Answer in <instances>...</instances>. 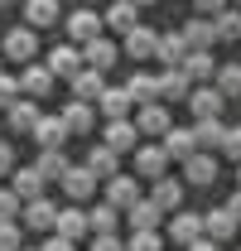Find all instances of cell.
<instances>
[{
    "label": "cell",
    "instance_id": "cell-3",
    "mask_svg": "<svg viewBox=\"0 0 241 251\" xmlns=\"http://www.w3.org/2000/svg\"><path fill=\"white\" fill-rule=\"evenodd\" d=\"M188 111H193L198 121H212V116L227 111V97L217 92V87H193V92H188Z\"/></svg>",
    "mask_w": 241,
    "mask_h": 251
},
{
    "label": "cell",
    "instance_id": "cell-18",
    "mask_svg": "<svg viewBox=\"0 0 241 251\" xmlns=\"http://www.w3.org/2000/svg\"><path fill=\"white\" fill-rule=\"evenodd\" d=\"M179 34H183V44L198 49V53H212V44H217V29H212V20H203V15H193Z\"/></svg>",
    "mask_w": 241,
    "mask_h": 251
},
{
    "label": "cell",
    "instance_id": "cell-31",
    "mask_svg": "<svg viewBox=\"0 0 241 251\" xmlns=\"http://www.w3.org/2000/svg\"><path fill=\"white\" fill-rule=\"evenodd\" d=\"M53 82H58V77H53L48 68H24V73H20V92L24 97H48Z\"/></svg>",
    "mask_w": 241,
    "mask_h": 251
},
{
    "label": "cell",
    "instance_id": "cell-29",
    "mask_svg": "<svg viewBox=\"0 0 241 251\" xmlns=\"http://www.w3.org/2000/svg\"><path fill=\"white\" fill-rule=\"evenodd\" d=\"M154 44H159V29H145V25H135V29L125 34V53L140 63V58H154Z\"/></svg>",
    "mask_w": 241,
    "mask_h": 251
},
{
    "label": "cell",
    "instance_id": "cell-26",
    "mask_svg": "<svg viewBox=\"0 0 241 251\" xmlns=\"http://www.w3.org/2000/svg\"><path fill=\"white\" fill-rule=\"evenodd\" d=\"M164 155L169 159H193L198 155V140H193V130H179V126H169V130H164Z\"/></svg>",
    "mask_w": 241,
    "mask_h": 251
},
{
    "label": "cell",
    "instance_id": "cell-36",
    "mask_svg": "<svg viewBox=\"0 0 241 251\" xmlns=\"http://www.w3.org/2000/svg\"><path fill=\"white\" fill-rule=\"evenodd\" d=\"M135 15H140V10H135L130 0H116V5H111V10L101 15V25H106V29H120V34H130V29H135Z\"/></svg>",
    "mask_w": 241,
    "mask_h": 251
},
{
    "label": "cell",
    "instance_id": "cell-45",
    "mask_svg": "<svg viewBox=\"0 0 241 251\" xmlns=\"http://www.w3.org/2000/svg\"><path fill=\"white\" fill-rule=\"evenodd\" d=\"M92 251H125V242H120L116 232L111 237H92Z\"/></svg>",
    "mask_w": 241,
    "mask_h": 251
},
{
    "label": "cell",
    "instance_id": "cell-41",
    "mask_svg": "<svg viewBox=\"0 0 241 251\" xmlns=\"http://www.w3.org/2000/svg\"><path fill=\"white\" fill-rule=\"evenodd\" d=\"M20 213H24V203L15 198V188H0V222H20Z\"/></svg>",
    "mask_w": 241,
    "mask_h": 251
},
{
    "label": "cell",
    "instance_id": "cell-6",
    "mask_svg": "<svg viewBox=\"0 0 241 251\" xmlns=\"http://www.w3.org/2000/svg\"><path fill=\"white\" fill-rule=\"evenodd\" d=\"M101 145H111L116 155L135 150V145H140V130H135V121H130V116H125V121H106V130H101Z\"/></svg>",
    "mask_w": 241,
    "mask_h": 251
},
{
    "label": "cell",
    "instance_id": "cell-39",
    "mask_svg": "<svg viewBox=\"0 0 241 251\" xmlns=\"http://www.w3.org/2000/svg\"><path fill=\"white\" fill-rule=\"evenodd\" d=\"M212 29H217V39H241V10H222V15H212Z\"/></svg>",
    "mask_w": 241,
    "mask_h": 251
},
{
    "label": "cell",
    "instance_id": "cell-44",
    "mask_svg": "<svg viewBox=\"0 0 241 251\" xmlns=\"http://www.w3.org/2000/svg\"><path fill=\"white\" fill-rule=\"evenodd\" d=\"M222 155L241 164V126H227V135H222Z\"/></svg>",
    "mask_w": 241,
    "mask_h": 251
},
{
    "label": "cell",
    "instance_id": "cell-9",
    "mask_svg": "<svg viewBox=\"0 0 241 251\" xmlns=\"http://www.w3.org/2000/svg\"><path fill=\"white\" fill-rule=\"evenodd\" d=\"M101 29H106V25H101L96 10H72V15H68V39H72V44H87V39H96Z\"/></svg>",
    "mask_w": 241,
    "mask_h": 251
},
{
    "label": "cell",
    "instance_id": "cell-19",
    "mask_svg": "<svg viewBox=\"0 0 241 251\" xmlns=\"http://www.w3.org/2000/svg\"><path fill=\"white\" fill-rule=\"evenodd\" d=\"M68 82H72V97H77V101H96L101 87H106V73H96V68H77Z\"/></svg>",
    "mask_w": 241,
    "mask_h": 251
},
{
    "label": "cell",
    "instance_id": "cell-46",
    "mask_svg": "<svg viewBox=\"0 0 241 251\" xmlns=\"http://www.w3.org/2000/svg\"><path fill=\"white\" fill-rule=\"evenodd\" d=\"M193 5H198V15H203V20H212V15H222V10H227V0H193Z\"/></svg>",
    "mask_w": 241,
    "mask_h": 251
},
{
    "label": "cell",
    "instance_id": "cell-2",
    "mask_svg": "<svg viewBox=\"0 0 241 251\" xmlns=\"http://www.w3.org/2000/svg\"><path fill=\"white\" fill-rule=\"evenodd\" d=\"M198 237H203V213H183V208H179V213L169 218V242L188 251Z\"/></svg>",
    "mask_w": 241,
    "mask_h": 251
},
{
    "label": "cell",
    "instance_id": "cell-47",
    "mask_svg": "<svg viewBox=\"0 0 241 251\" xmlns=\"http://www.w3.org/2000/svg\"><path fill=\"white\" fill-rule=\"evenodd\" d=\"M39 251H77V247H72L68 237H58V232H48V242H44Z\"/></svg>",
    "mask_w": 241,
    "mask_h": 251
},
{
    "label": "cell",
    "instance_id": "cell-4",
    "mask_svg": "<svg viewBox=\"0 0 241 251\" xmlns=\"http://www.w3.org/2000/svg\"><path fill=\"white\" fill-rule=\"evenodd\" d=\"M116 58H120V49L106 39V34H96V39H87V44H82V68H96V73H106Z\"/></svg>",
    "mask_w": 241,
    "mask_h": 251
},
{
    "label": "cell",
    "instance_id": "cell-48",
    "mask_svg": "<svg viewBox=\"0 0 241 251\" xmlns=\"http://www.w3.org/2000/svg\"><path fill=\"white\" fill-rule=\"evenodd\" d=\"M10 169H15V145L0 140V174H10Z\"/></svg>",
    "mask_w": 241,
    "mask_h": 251
},
{
    "label": "cell",
    "instance_id": "cell-33",
    "mask_svg": "<svg viewBox=\"0 0 241 251\" xmlns=\"http://www.w3.org/2000/svg\"><path fill=\"white\" fill-rule=\"evenodd\" d=\"M116 159H120V155L111 150V145H92V150H87V169L101 179V184H106V179L116 174Z\"/></svg>",
    "mask_w": 241,
    "mask_h": 251
},
{
    "label": "cell",
    "instance_id": "cell-23",
    "mask_svg": "<svg viewBox=\"0 0 241 251\" xmlns=\"http://www.w3.org/2000/svg\"><path fill=\"white\" fill-rule=\"evenodd\" d=\"M150 203L159 208V213H179V208H183V184H179V179H154Z\"/></svg>",
    "mask_w": 241,
    "mask_h": 251
},
{
    "label": "cell",
    "instance_id": "cell-22",
    "mask_svg": "<svg viewBox=\"0 0 241 251\" xmlns=\"http://www.w3.org/2000/svg\"><path fill=\"white\" fill-rule=\"evenodd\" d=\"M82 68V49L77 44H53V53H48V73L53 77H72Z\"/></svg>",
    "mask_w": 241,
    "mask_h": 251
},
{
    "label": "cell",
    "instance_id": "cell-12",
    "mask_svg": "<svg viewBox=\"0 0 241 251\" xmlns=\"http://www.w3.org/2000/svg\"><path fill=\"white\" fill-rule=\"evenodd\" d=\"M183 179H188V184H198V188L217 184V155H208V150H198L193 159H183Z\"/></svg>",
    "mask_w": 241,
    "mask_h": 251
},
{
    "label": "cell",
    "instance_id": "cell-49",
    "mask_svg": "<svg viewBox=\"0 0 241 251\" xmlns=\"http://www.w3.org/2000/svg\"><path fill=\"white\" fill-rule=\"evenodd\" d=\"M227 213H232V218L241 222V188H237V193H232V198H227Z\"/></svg>",
    "mask_w": 241,
    "mask_h": 251
},
{
    "label": "cell",
    "instance_id": "cell-52",
    "mask_svg": "<svg viewBox=\"0 0 241 251\" xmlns=\"http://www.w3.org/2000/svg\"><path fill=\"white\" fill-rule=\"evenodd\" d=\"M227 5H232V10H241V0H227Z\"/></svg>",
    "mask_w": 241,
    "mask_h": 251
},
{
    "label": "cell",
    "instance_id": "cell-10",
    "mask_svg": "<svg viewBox=\"0 0 241 251\" xmlns=\"http://www.w3.org/2000/svg\"><path fill=\"white\" fill-rule=\"evenodd\" d=\"M188 92H193V82H188L183 68H164V73H159V101H164V106H169V101H188Z\"/></svg>",
    "mask_w": 241,
    "mask_h": 251
},
{
    "label": "cell",
    "instance_id": "cell-24",
    "mask_svg": "<svg viewBox=\"0 0 241 251\" xmlns=\"http://www.w3.org/2000/svg\"><path fill=\"white\" fill-rule=\"evenodd\" d=\"M125 222H130V232H159L164 213L154 208L150 198H140V203H130V208H125Z\"/></svg>",
    "mask_w": 241,
    "mask_h": 251
},
{
    "label": "cell",
    "instance_id": "cell-27",
    "mask_svg": "<svg viewBox=\"0 0 241 251\" xmlns=\"http://www.w3.org/2000/svg\"><path fill=\"white\" fill-rule=\"evenodd\" d=\"M5 116H10V130H15V135H29L34 126H39V116H44V111L34 106V97H20V101L5 111Z\"/></svg>",
    "mask_w": 241,
    "mask_h": 251
},
{
    "label": "cell",
    "instance_id": "cell-53",
    "mask_svg": "<svg viewBox=\"0 0 241 251\" xmlns=\"http://www.w3.org/2000/svg\"><path fill=\"white\" fill-rule=\"evenodd\" d=\"M237 184H241V164H237Z\"/></svg>",
    "mask_w": 241,
    "mask_h": 251
},
{
    "label": "cell",
    "instance_id": "cell-14",
    "mask_svg": "<svg viewBox=\"0 0 241 251\" xmlns=\"http://www.w3.org/2000/svg\"><path fill=\"white\" fill-rule=\"evenodd\" d=\"M53 232H58V237H68V242L77 247V242L92 232V227H87V213H82L77 203H72V208H58V222H53Z\"/></svg>",
    "mask_w": 241,
    "mask_h": 251
},
{
    "label": "cell",
    "instance_id": "cell-20",
    "mask_svg": "<svg viewBox=\"0 0 241 251\" xmlns=\"http://www.w3.org/2000/svg\"><path fill=\"white\" fill-rule=\"evenodd\" d=\"M29 135L39 140V150H63V140H68V126H63V116H39V126H34Z\"/></svg>",
    "mask_w": 241,
    "mask_h": 251
},
{
    "label": "cell",
    "instance_id": "cell-54",
    "mask_svg": "<svg viewBox=\"0 0 241 251\" xmlns=\"http://www.w3.org/2000/svg\"><path fill=\"white\" fill-rule=\"evenodd\" d=\"M0 5H15V0H0Z\"/></svg>",
    "mask_w": 241,
    "mask_h": 251
},
{
    "label": "cell",
    "instance_id": "cell-16",
    "mask_svg": "<svg viewBox=\"0 0 241 251\" xmlns=\"http://www.w3.org/2000/svg\"><path fill=\"white\" fill-rule=\"evenodd\" d=\"M34 49H39V34L24 25V29H5V58H15V63H29L34 58Z\"/></svg>",
    "mask_w": 241,
    "mask_h": 251
},
{
    "label": "cell",
    "instance_id": "cell-38",
    "mask_svg": "<svg viewBox=\"0 0 241 251\" xmlns=\"http://www.w3.org/2000/svg\"><path fill=\"white\" fill-rule=\"evenodd\" d=\"M212 87L227 97V101L241 97V63H217V82H212Z\"/></svg>",
    "mask_w": 241,
    "mask_h": 251
},
{
    "label": "cell",
    "instance_id": "cell-40",
    "mask_svg": "<svg viewBox=\"0 0 241 251\" xmlns=\"http://www.w3.org/2000/svg\"><path fill=\"white\" fill-rule=\"evenodd\" d=\"M125 251H164V237L159 232H130Z\"/></svg>",
    "mask_w": 241,
    "mask_h": 251
},
{
    "label": "cell",
    "instance_id": "cell-11",
    "mask_svg": "<svg viewBox=\"0 0 241 251\" xmlns=\"http://www.w3.org/2000/svg\"><path fill=\"white\" fill-rule=\"evenodd\" d=\"M92 106H101V116H106V121H125L135 101H130V92H125V87H101V97H96Z\"/></svg>",
    "mask_w": 241,
    "mask_h": 251
},
{
    "label": "cell",
    "instance_id": "cell-34",
    "mask_svg": "<svg viewBox=\"0 0 241 251\" xmlns=\"http://www.w3.org/2000/svg\"><path fill=\"white\" fill-rule=\"evenodd\" d=\"M222 135H227V126H222V116H212V121H198L193 126V140H198V150H222Z\"/></svg>",
    "mask_w": 241,
    "mask_h": 251
},
{
    "label": "cell",
    "instance_id": "cell-32",
    "mask_svg": "<svg viewBox=\"0 0 241 251\" xmlns=\"http://www.w3.org/2000/svg\"><path fill=\"white\" fill-rule=\"evenodd\" d=\"M183 73H188V82H203V87H208L212 77H217V63H212V53H198V49H188V58H183Z\"/></svg>",
    "mask_w": 241,
    "mask_h": 251
},
{
    "label": "cell",
    "instance_id": "cell-1",
    "mask_svg": "<svg viewBox=\"0 0 241 251\" xmlns=\"http://www.w3.org/2000/svg\"><path fill=\"white\" fill-rule=\"evenodd\" d=\"M58 184H63V193H68L72 203H87L92 193H96V184H101V179L92 174L87 164H68V174H63Z\"/></svg>",
    "mask_w": 241,
    "mask_h": 251
},
{
    "label": "cell",
    "instance_id": "cell-35",
    "mask_svg": "<svg viewBox=\"0 0 241 251\" xmlns=\"http://www.w3.org/2000/svg\"><path fill=\"white\" fill-rule=\"evenodd\" d=\"M87 227H92V237H111V232L120 227V213L111 208V203H96V208L87 213Z\"/></svg>",
    "mask_w": 241,
    "mask_h": 251
},
{
    "label": "cell",
    "instance_id": "cell-28",
    "mask_svg": "<svg viewBox=\"0 0 241 251\" xmlns=\"http://www.w3.org/2000/svg\"><path fill=\"white\" fill-rule=\"evenodd\" d=\"M125 92H130L135 106H150V101H159V77H154V73H130Z\"/></svg>",
    "mask_w": 241,
    "mask_h": 251
},
{
    "label": "cell",
    "instance_id": "cell-50",
    "mask_svg": "<svg viewBox=\"0 0 241 251\" xmlns=\"http://www.w3.org/2000/svg\"><path fill=\"white\" fill-rule=\"evenodd\" d=\"M188 251H222V247H217V242H208V237H198V242H193Z\"/></svg>",
    "mask_w": 241,
    "mask_h": 251
},
{
    "label": "cell",
    "instance_id": "cell-5",
    "mask_svg": "<svg viewBox=\"0 0 241 251\" xmlns=\"http://www.w3.org/2000/svg\"><path fill=\"white\" fill-rule=\"evenodd\" d=\"M58 116H63V126H68V135H92V126H96V106L72 97V101L63 106Z\"/></svg>",
    "mask_w": 241,
    "mask_h": 251
},
{
    "label": "cell",
    "instance_id": "cell-15",
    "mask_svg": "<svg viewBox=\"0 0 241 251\" xmlns=\"http://www.w3.org/2000/svg\"><path fill=\"white\" fill-rule=\"evenodd\" d=\"M164 169H169L164 145H135V174H145V179H164Z\"/></svg>",
    "mask_w": 241,
    "mask_h": 251
},
{
    "label": "cell",
    "instance_id": "cell-8",
    "mask_svg": "<svg viewBox=\"0 0 241 251\" xmlns=\"http://www.w3.org/2000/svg\"><path fill=\"white\" fill-rule=\"evenodd\" d=\"M106 203H111L116 213H125L130 203H140V184H135L130 174H111V179H106Z\"/></svg>",
    "mask_w": 241,
    "mask_h": 251
},
{
    "label": "cell",
    "instance_id": "cell-43",
    "mask_svg": "<svg viewBox=\"0 0 241 251\" xmlns=\"http://www.w3.org/2000/svg\"><path fill=\"white\" fill-rule=\"evenodd\" d=\"M15 101H20V77H15V73H0V106L10 111Z\"/></svg>",
    "mask_w": 241,
    "mask_h": 251
},
{
    "label": "cell",
    "instance_id": "cell-51",
    "mask_svg": "<svg viewBox=\"0 0 241 251\" xmlns=\"http://www.w3.org/2000/svg\"><path fill=\"white\" fill-rule=\"evenodd\" d=\"M130 5H135V10H145V5H154V0H130Z\"/></svg>",
    "mask_w": 241,
    "mask_h": 251
},
{
    "label": "cell",
    "instance_id": "cell-13",
    "mask_svg": "<svg viewBox=\"0 0 241 251\" xmlns=\"http://www.w3.org/2000/svg\"><path fill=\"white\" fill-rule=\"evenodd\" d=\"M53 222H58V208L48 198H34V203H24V213H20V227H34V232H53Z\"/></svg>",
    "mask_w": 241,
    "mask_h": 251
},
{
    "label": "cell",
    "instance_id": "cell-25",
    "mask_svg": "<svg viewBox=\"0 0 241 251\" xmlns=\"http://www.w3.org/2000/svg\"><path fill=\"white\" fill-rule=\"evenodd\" d=\"M24 20H29V29H53L63 20L58 0H24Z\"/></svg>",
    "mask_w": 241,
    "mask_h": 251
},
{
    "label": "cell",
    "instance_id": "cell-42",
    "mask_svg": "<svg viewBox=\"0 0 241 251\" xmlns=\"http://www.w3.org/2000/svg\"><path fill=\"white\" fill-rule=\"evenodd\" d=\"M24 247V227L20 222H0V251H20Z\"/></svg>",
    "mask_w": 241,
    "mask_h": 251
},
{
    "label": "cell",
    "instance_id": "cell-17",
    "mask_svg": "<svg viewBox=\"0 0 241 251\" xmlns=\"http://www.w3.org/2000/svg\"><path fill=\"white\" fill-rule=\"evenodd\" d=\"M169 106H164V101H150V106H140V111H135V130H140V135H164V130H169Z\"/></svg>",
    "mask_w": 241,
    "mask_h": 251
},
{
    "label": "cell",
    "instance_id": "cell-30",
    "mask_svg": "<svg viewBox=\"0 0 241 251\" xmlns=\"http://www.w3.org/2000/svg\"><path fill=\"white\" fill-rule=\"evenodd\" d=\"M10 174H15V198H20V203H34V198H44V174H39V169H10Z\"/></svg>",
    "mask_w": 241,
    "mask_h": 251
},
{
    "label": "cell",
    "instance_id": "cell-21",
    "mask_svg": "<svg viewBox=\"0 0 241 251\" xmlns=\"http://www.w3.org/2000/svg\"><path fill=\"white\" fill-rule=\"evenodd\" d=\"M154 58L164 63V68H183V58H188V44H183L179 29L159 34V44H154Z\"/></svg>",
    "mask_w": 241,
    "mask_h": 251
},
{
    "label": "cell",
    "instance_id": "cell-55",
    "mask_svg": "<svg viewBox=\"0 0 241 251\" xmlns=\"http://www.w3.org/2000/svg\"><path fill=\"white\" fill-rule=\"evenodd\" d=\"M20 251H29V247H20Z\"/></svg>",
    "mask_w": 241,
    "mask_h": 251
},
{
    "label": "cell",
    "instance_id": "cell-37",
    "mask_svg": "<svg viewBox=\"0 0 241 251\" xmlns=\"http://www.w3.org/2000/svg\"><path fill=\"white\" fill-rule=\"evenodd\" d=\"M39 174H44V184H58L63 174H68V155L63 150H39V164H34Z\"/></svg>",
    "mask_w": 241,
    "mask_h": 251
},
{
    "label": "cell",
    "instance_id": "cell-7",
    "mask_svg": "<svg viewBox=\"0 0 241 251\" xmlns=\"http://www.w3.org/2000/svg\"><path fill=\"white\" fill-rule=\"evenodd\" d=\"M237 227H241V222L232 218L227 208H212V213H203V237H208V242H217V247H222V242H232V237H237Z\"/></svg>",
    "mask_w": 241,
    "mask_h": 251
}]
</instances>
